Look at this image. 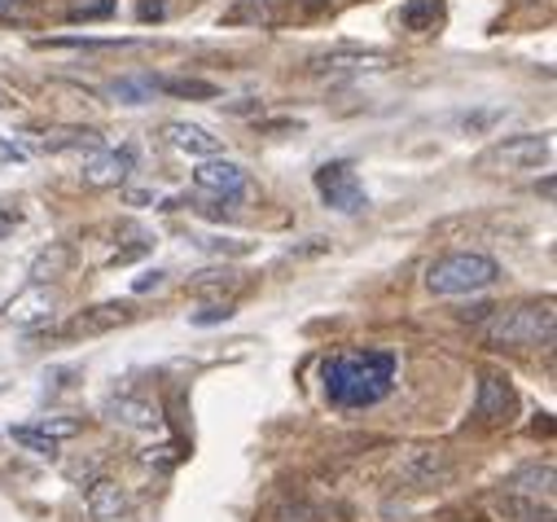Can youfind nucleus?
<instances>
[{"label": "nucleus", "instance_id": "nucleus-2", "mask_svg": "<svg viewBox=\"0 0 557 522\" xmlns=\"http://www.w3.org/2000/svg\"><path fill=\"white\" fill-rule=\"evenodd\" d=\"M500 282V264L492 254H479V250H453L444 259L426 269V286L431 295H444V299H457V295H479V290H492Z\"/></svg>", "mask_w": 557, "mask_h": 522}, {"label": "nucleus", "instance_id": "nucleus-8", "mask_svg": "<svg viewBox=\"0 0 557 522\" xmlns=\"http://www.w3.org/2000/svg\"><path fill=\"white\" fill-rule=\"evenodd\" d=\"M136 167V154L132 150H97L88 163H84V181L97 185V189H110V185H123Z\"/></svg>", "mask_w": 557, "mask_h": 522}, {"label": "nucleus", "instance_id": "nucleus-28", "mask_svg": "<svg viewBox=\"0 0 557 522\" xmlns=\"http://www.w3.org/2000/svg\"><path fill=\"white\" fill-rule=\"evenodd\" d=\"M163 286V273H146V277H136V290H154Z\"/></svg>", "mask_w": 557, "mask_h": 522}, {"label": "nucleus", "instance_id": "nucleus-7", "mask_svg": "<svg viewBox=\"0 0 557 522\" xmlns=\"http://www.w3.org/2000/svg\"><path fill=\"white\" fill-rule=\"evenodd\" d=\"M194 185H198L202 194L220 198V202H237V198L250 189V172H246L242 163H233V159H202V163L194 167Z\"/></svg>", "mask_w": 557, "mask_h": 522}, {"label": "nucleus", "instance_id": "nucleus-19", "mask_svg": "<svg viewBox=\"0 0 557 522\" xmlns=\"http://www.w3.org/2000/svg\"><path fill=\"white\" fill-rule=\"evenodd\" d=\"M123 321H132V308H127V303H101V308H92L88 316H79L75 330L92 334V330H110V325H123Z\"/></svg>", "mask_w": 557, "mask_h": 522}, {"label": "nucleus", "instance_id": "nucleus-10", "mask_svg": "<svg viewBox=\"0 0 557 522\" xmlns=\"http://www.w3.org/2000/svg\"><path fill=\"white\" fill-rule=\"evenodd\" d=\"M163 137H168L181 154H194V159H215V154H220V137H211L202 123H185V119H176V123L163 127Z\"/></svg>", "mask_w": 557, "mask_h": 522}, {"label": "nucleus", "instance_id": "nucleus-24", "mask_svg": "<svg viewBox=\"0 0 557 522\" xmlns=\"http://www.w3.org/2000/svg\"><path fill=\"white\" fill-rule=\"evenodd\" d=\"M110 14H114V0H88V5L71 10V23H97V18H110Z\"/></svg>", "mask_w": 557, "mask_h": 522}, {"label": "nucleus", "instance_id": "nucleus-16", "mask_svg": "<svg viewBox=\"0 0 557 522\" xmlns=\"http://www.w3.org/2000/svg\"><path fill=\"white\" fill-rule=\"evenodd\" d=\"M5 316H10V321H23V325H32V321H49V316H53V299L36 286V290L18 295V299L5 308Z\"/></svg>", "mask_w": 557, "mask_h": 522}, {"label": "nucleus", "instance_id": "nucleus-29", "mask_svg": "<svg viewBox=\"0 0 557 522\" xmlns=\"http://www.w3.org/2000/svg\"><path fill=\"white\" fill-rule=\"evenodd\" d=\"M23 5H27V0H0V18H14Z\"/></svg>", "mask_w": 557, "mask_h": 522}, {"label": "nucleus", "instance_id": "nucleus-26", "mask_svg": "<svg viewBox=\"0 0 557 522\" xmlns=\"http://www.w3.org/2000/svg\"><path fill=\"white\" fill-rule=\"evenodd\" d=\"M198 246L202 250H224V254H246L250 250V241H242V237H233V241H224V237H198Z\"/></svg>", "mask_w": 557, "mask_h": 522}, {"label": "nucleus", "instance_id": "nucleus-13", "mask_svg": "<svg viewBox=\"0 0 557 522\" xmlns=\"http://www.w3.org/2000/svg\"><path fill=\"white\" fill-rule=\"evenodd\" d=\"M453 474V465L444 461V452L435 448H412L408 457H404V478H412L417 487H435V483H444Z\"/></svg>", "mask_w": 557, "mask_h": 522}, {"label": "nucleus", "instance_id": "nucleus-27", "mask_svg": "<svg viewBox=\"0 0 557 522\" xmlns=\"http://www.w3.org/2000/svg\"><path fill=\"white\" fill-rule=\"evenodd\" d=\"M150 18H163V0H146L141 5V23H150Z\"/></svg>", "mask_w": 557, "mask_h": 522}, {"label": "nucleus", "instance_id": "nucleus-31", "mask_svg": "<svg viewBox=\"0 0 557 522\" xmlns=\"http://www.w3.org/2000/svg\"><path fill=\"white\" fill-rule=\"evenodd\" d=\"M304 5H308V10H321V5H325V0H304Z\"/></svg>", "mask_w": 557, "mask_h": 522}, {"label": "nucleus", "instance_id": "nucleus-25", "mask_svg": "<svg viewBox=\"0 0 557 522\" xmlns=\"http://www.w3.org/2000/svg\"><path fill=\"white\" fill-rule=\"evenodd\" d=\"M189 321H194V325H224V321H233V308H228V303H207V308L194 312Z\"/></svg>", "mask_w": 557, "mask_h": 522}, {"label": "nucleus", "instance_id": "nucleus-21", "mask_svg": "<svg viewBox=\"0 0 557 522\" xmlns=\"http://www.w3.org/2000/svg\"><path fill=\"white\" fill-rule=\"evenodd\" d=\"M10 435H14V444H23V448H27V452H36V457H49V461L58 457V439H53V435H45L40 426H14Z\"/></svg>", "mask_w": 557, "mask_h": 522}, {"label": "nucleus", "instance_id": "nucleus-6", "mask_svg": "<svg viewBox=\"0 0 557 522\" xmlns=\"http://www.w3.org/2000/svg\"><path fill=\"white\" fill-rule=\"evenodd\" d=\"M518 413V390L505 373H483L479 377V400H474V422L479 426H505Z\"/></svg>", "mask_w": 557, "mask_h": 522}, {"label": "nucleus", "instance_id": "nucleus-3", "mask_svg": "<svg viewBox=\"0 0 557 522\" xmlns=\"http://www.w3.org/2000/svg\"><path fill=\"white\" fill-rule=\"evenodd\" d=\"M553 330H557V312H553V303L544 299V303L500 308V312L487 321L483 338H487L492 347H513V351H522V347H548V343H553Z\"/></svg>", "mask_w": 557, "mask_h": 522}, {"label": "nucleus", "instance_id": "nucleus-1", "mask_svg": "<svg viewBox=\"0 0 557 522\" xmlns=\"http://www.w3.org/2000/svg\"><path fill=\"white\" fill-rule=\"evenodd\" d=\"M321 386L334 409H373L395 386L391 351H338L321 364Z\"/></svg>", "mask_w": 557, "mask_h": 522}, {"label": "nucleus", "instance_id": "nucleus-17", "mask_svg": "<svg viewBox=\"0 0 557 522\" xmlns=\"http://www.w3.org/2000/svg\"><path fill=\"white\" fill-rule=\"evenodd\" d=\"M440 14H444V0H408L399 10V27L404 32H431Z\"/></svg>", "mask_w": 557, "mask_h": 522}, {"label": "nucleus", "instance_id": "nucleus-18", "mask_svg": "<svg viewBox=\"0 0 557 522\" xmlns=\"http://www.w3.org/2000/svg\"><path fill=\"white\" fill-rule=\"evenodd\" d=\"M154 92H172V97H189V101L220 97V88L211 79H154Z\"/></svg>", "mask_w": 557, "mask_h": 522}, {"label": "nucleus", "instance_id": "nucleus-14", "mask_svg": "<svg viewBox=\"0 0 557 522\" xmlns=\"http://www.w3.org/2000/svg\"><path fill=\"white\" fill-rule=\"evenodd\" d=\"M40 146L49 154H58V150H88V154H97V150H106V137L97 133V127H53V133H45Z\"/></svg>", "mask_w": 557, "mask_h": 522}, {"label": "nucleus", "instance_id": "nucleus-12", "mask_svg": "<svg viewBox=\"0 0 557 522\" xmlns=\"http://www.w3.org/2000/svg\"><path fill=\"white\" fill-rule=\"evenodd\" d=\"M553 461H535V465H522L518 474L505 478V496H527V500H548L553 496Z\"/></svg>", "mask_w": 557, "mask_h": 522}, {"label": "nucleus", "instance_id": "nucleus-5", "mask_svg": "<svg viewBox=\"0 0 557 522\" xmlns=\"http://www.w3.org/2000/svg\"><path fill=\"white\" fill-rule=\"evenodd\" d=\"M548 154H553L548 133H522V137H505V141H496V146L483 154V167H500V172H527V167L548 163Z\"/></svg>", "mask_w": 557, "mask_h": 522}, {"label": "nucleus", "instance_id": "nucleus-22", "mask_svg": "<svg viewBox=\"0 0 557 522\" xmlns=\"http://www.w3.org/2000/svg\"><path fill=\"white\" fill-rule=\"evenodd\" d=\"M110 97H119V101H127V105H141V101L154 97V79H119V84L110 88Z\"/></svg>", "mask_w": 557, "mask_h": 522}, {"label": "nucleus", "instance_id": "nucleus-20", "mask_svg": "<svg viewBox=\"0 0 557 522\" xmlns=\"http://www.w3.org/2000/svg\"><path fill=\"white\" fill-rule=\"evenodd\" d=\"M500 509H505V518H518V522H553V509L540 500H527V496H500Z\"/></svg>", "mask_w": 557, "mask_h": 522}, {"label": "nucleus", "instance_id": "nucleus-11", "mask_svg": "<svg viewBox=\"0 0 557 522\" xmlns=\"http://www.w3.org/2000/svg\"><path fill=\"white\" fill-rule=\"evenodd\" d=\"M101 413L110 422H119V426H132V431H154L163 422V413L150 400H136V396H114V400H106Z\"/></svg>", "mask_w": 557, "mask_h": 522}, {"label": "nucleus", "instance_id": "nucleus-4", "mask_svg": "<svg viewBox=\"0 0 557 522\" xmlns=\"http://www.w3.org/2000/svg\"><path fill=\"white\" fill-rule=\"evenodd\" d=\"M317 194L325 198V207H334L343 215H360L369 207V194H364V185L347 159H334L317 172Z\"/></svg>", "mask_w": 557, "mask_h": 522}, {"label": "nucleus", "instance_id": "nucleus-15", "mask_svg": "<svg viewBox=\"0 0 557 522\" xmlns=\"http://www.w3.org/2000/svg\"><path fill=\"white\" fill-rule=\"evenodd\" d=\"M66 269H71V246H66V241H53L49 250H40V254H36V264H32V282H36V286H49V282L66 277Z\"/></svg>", "mask_w": 557, "mask_h": 522}, {"label": "nucleus", "instance_id": "nucleus-23", "mask_svg": "<svg viewBox=\"0 0 557 522\" xmlns=\"http://www.w3.org/2000/svg\"><path fill=\"white\" fill-rule=\"evenodd\" d=\"M215 286L233 290V286H237V273H233V269H207V273L194 277V290H215Z\"/></svg>", "mask_w": 557, "mask_h": 522}, {"label": "nucleus", "instance_id": "nucleus-9", "mask_svg": "<svg viewBox=\"0 0 557 522\" xmlns=\"http://www.w3.org/2000/svg\"><path fill=\"white\" fill-rule=\"evenodd\" d=\"M84 505H88V513H92L97 522H119V518L132 509V496H127L114 478H97V483H88Z\"/></svg>", "mask_w": 557, "mask_h": 522}, {"label": "nucleus", "instance_id": "nucleus-30", "mask_svg": "<svg viewBox=\"0 0 557 522\" xmlns=\"http://www.w3.org/2000/svg\"><path fill=\"white\" fill-rule=\"evenodd\" d=\"M14 224H18V215H14V211H0V233H10Z\"/></svg>", "mask_w": 557, "mask_h": 522}]
</instances>
